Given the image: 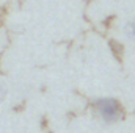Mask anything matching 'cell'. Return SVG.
I'll return each mask as SVG.
<instances>
[{"instance_id":"1","label":"cell","mask_w":135,"mask_h":133,"mask_svg":"<svg viewBox=\"0 0 135 133\" xmlns=\"http://www.w3.org/2000/svg\"><path fill=\"white\" fill-rule=\"evenodd\" d=\"M96 111L98 114L101 116V119L107 124H115L118 122L121 117H123V108H121V103L116 99H112V97H102L98 99L96 103Z\"/></svg>"},{"instance_id":"2","label":"cell","mask_w":135,"mask_h":133,"mask_svg":"<svg viewBox=\"0 0 135 133\" xmlns=\"http://www.w3.org/2000/svg\"><path fill=\"white\" fill-rule=\"evenodd\" d=\"M126 36L129 38V39H132V41H135V19H132V21H129L127 24H126Z\"/></svg>"},{"instance_id":"3","label":"cell","mask_w":135,"mask_h":133,"mask_svg":"<svg viewBox=\"0 0 135 133\" xmlns=\"http://www.w3.org/2000/svg\"><path fill=\"white\" fill-rule=\"evenodd\" d=\"M5 93H6V91H5V86L0 83V102L3 100V97H5Z\"/></svg>"}]
</instances>
